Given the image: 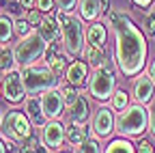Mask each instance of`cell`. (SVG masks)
Returning a JSON list of instances; mask_svg holds the SVG:
<instances>
[{
  "instance_id": "cell-1",
  "label": "cell",
  "mask_w": 155,
  "mask_h": 153,
  "mask_svg": "<svg viewBox=\"0 0 155 153\" xmlns=\"http://www.w3.org/2000/svg\"><path fill=\"white\" fill-rule=\"evenodd\" d=\"M106 26L114 32V65L125 78H136L142 73L147 63V37L144 32L131 22L125 11H112L106 15Z\"/></svg>"
},
{
  "instance_id": "cell-2",
  "label": "cell",
  "mask_w": 155,
  "mask_h": 153,
  "mask_svg": "<svg viewBox=\"0 0 155 153\" xmlns=\"http://www.w3.org/2000/svg\"><path fill=\"white\" fill-rule=\"evenodd\" d=\"M56 22L61 24L63 28V45L65 52L69 56H80L86 48V28H84V20L80 15H73V13H63L58 11L56 15Z\"/></svg>"
},
{
  "instance_id": "cell-3",
  "label": "cell",
  "mask_w": 155,
  "mask_h": 153,
  "mask_svg": "<svg viewBox=\"0 0 155 153\" xmlns=\"http://www.w3.org/2000/svg\"><path fill=\"white\" fill-rule=\"evenodd\" d=\"M144 129H149V110L142 104H134L127 106L125 110H121L116 114V127L114 131L123 138H136L144 134Z\"/></svg>"
},
{
  "instance_id": "cell-4",
  "label": "cell",
  "mask_w": 155,
  "mask_h": 153,
  "mask_svg": "<svg viewBox=\"0 0 155 153\" xmlns=\"http://www.w3.org/2000/svg\"><path fill=\"white\" fill-rule=\"evenodd\" d=\"M116 91V78H114V65L110 58L101 67L93 69V75H88V95L97 101L112 99V95Z\"/></svg>"
},
{
  "instance_id": "cell-5",
  "label": "cell",
  "mask_w": 155,
  "mask_h": 153,
  "mask_svg": "<svg viewBox=\"0 0 155 153\" xmlns=\"http://www.w3.org/2000/svg\"><path fill=\"white\" fill-rule=\"evenodd\" d=\"M48 52V43L43 41V37L37 30H32L30 35L22 37L15 45H13V54H15V63L17 67H28L35 65L37 61H41Z\"/></svg>"
},
{
  "instance_id": "cell-6",
  "label": "cell",
  "mask_w": 155,
  "mask_h": 153,
  "mask_svg": "<svg viewBox=\"0 0 155 153\" xmlns=\"http://www.w3.org/2000/svg\"><path fill=\"white\" fill-rule=\"evenodd\" d=\"M22 78H24V86H26L28 95H39V93H45V91L58 86V75L48 65L22 67Z\"/></svg>"
},
{
  "instance_id": "cell-7",
  "label": "cell",
  "mask_w": 155,
  "mask_h": 153,
  "mask_svg": "<svg viewBox=\"0 0 155 153\" xmlns=\"http://www.w3.org/2000/svg\"><path fill=\"white\" fill-rule=\"evenodd\" d=\"M32 123L26 117V112L22 110H9L2 119V125H0V134L2 138L13 140L15 145H22L24 140H28L32 136Z\"/></svg>"
},
{
  "instance_id": "cell-8",
  "label": "cell",
  "mask_w": 155,
  "mask_h": 153,
  "mask_svg": "<svg viewBox=\"0 0 155 153\" xmlns=\"http://www.w3.org/2000/svg\"><path fill=\"white\" fill-rule=\"evenodd\" d=\"M2 97L9 104H19L28 97L26 86H24V78H22V69H9L5 71V78H2Z\"/></svg>"
},
{
  "instance_id": "cell-9",
  "label": "cell",
  "mask_w": 155,
  "mask_h": 153,
  "mask_svg": "<svg viewBox=\"0 0 155 153\" xmlns=\"http://www.w3.org/2000/svg\"><path fill=\"white\" fill-rule=\"evenodd\" d=\"M116 127V117L112 114V108L101 106L99 110H95L91 119V131L95 134V138H108Z\"/></svg>"
},
{
  "instance_id": "cell-10",
  "label": "cell",
  "mask_w": 155,
  "mask_h": 153,
  "mask_svg": "<svg viewBox=\"0 0 155 153\" xmlns=\"http://www.w3.org/2000/svg\"><path fill=\"white\" fill-rule=\"evenodd\" d=\"M41 104H43V112H45V117L48 121H58L65 114V99H63V91L61 86H56V88H50L41 95Z\"/></svg>"
},
{
  "instance_id": "cell-11",
  "label": "cell",
  "mask_w": 155,
  "mask_h": 153,
  "mask_svg": "<svg viewBox=\"0 0 155 153\" xmlns=\"http://www.w3.org/2000/svg\"><path fill=\"white\" fill-rule=\"evenodd\" d=\"M67 140V134H65V125L61 121H48L41 127V142L48 149H61Z\"/></svg>"
},
{
  "instance_id": "cell-12",
  "label": "cell",
  "mask_w": 155,
  "mask_h": 153,
  "mask_svg": "<svg viewBox=\"0 0 155 153\" xmlns=\"http://www.w3.org/2000/svg\"><path fill=\"white\" fill-rule=\"evenodd\" d=\"M153 93H155V84L151 80L149 73H138L131 82V97L136 99V104H142L147 106L153 99Z\"/></svg>"
},
{
  "instance_id": "cell-13",
  "label": "cell",
  "mask_w": 155,
  "mask_h": 153,
  "mask_svg": "<svg viewBox=\"0 0 155 153\" xmlns=\"http://www.w3.org/2000/svg\"><path fill=\"white\" fill-rule=\"evenodd\" d=\"M24 112H26V117L30 119V123L35 127H39V129L48 123V117H45V112H43L41 97H37V95H28V97L24 99Z\"/></svg>"
},
{
  "instance_id": "cell-14",
  "label": "cell",
  "mask_w": 155,
  "mask_h": 153,
  "mask_svg": "<svg viewBox=\"0 0 155 153\" xmlns=\"http://www.w3.org/2000/svg\"><path fill=\"white\" fill-rule=\"evenodd\" d=\"M37 32L43 37V41H45L48 45L54 43V41H58V39H63V28H61V24L56 22V17H54L52 13H48L43 20L39 22Z\"/></svg>"
},
{
  "instance_id": "cell-15",
  "label": "cell",
  "mask_w": 155,
  "mask_h": 153,
  "mask_svg": "<svg viewBox=\"0 0 155 153\" xmlns=\"http://www.w3.org/2000/svg\"><path fill=\"white\" fill-rule=\"evenodd\" d=\"M65 78H67V84H73V86L88 84V63H84V61H71L67 65Z\"/></svg>"
},
{
  "instance_id": "cell-16",
  "label": "cell",
  "mask_w": 155,
  "mask_h": 153,
  "mask_svg": "<svg viewBox=\"0 0 155 153\" xmlns=\"http://www.w3.org/2000/svg\"><path fill=\"white\" fill-rule=\"evenodd\" d=\"M106 41H108V26L101 24V22H91L86 26V43L88 45H99V48H106Z\"/></svg>"
},
{
  "instance_id": "cell-17",
  "label": "cell",
  "mask_w": 155,
  "mask_h": 153,
  "mask_svg": "<svg viewBox=\"0 0 155 153\" xmlns=\"http://www.w3.org/2000/svg\"><path fill=\"white\" fill-rule=\"evenodd\" d=\"M65 134H67V142H69L71 147H75V149L88 138L86 127H84L82 123H75V121H69V123L65 125Z\"/></svg>"
},
{
  "instance_id": "cell-18",
  "label": "cell",
  "mask_w": 155,
  "mask_h": 153,
  "mask_svg": "<svg viewBox=\"0 0 155 153\" xmlns=\"http://www.w3.org/2000/svg\"><path fill=\"white\" fill-rule=\"evenodd\" d=\"M78 13L84 22H95L97 17L101 15V9H99V0H78Z\"/></svg>"
},
{
  "instance_id": "cell-19",
  "label": "cell",
  "mask_w": 155,
  "mask_h": 153,
  "mask_svg": "<svg viewBox=\"0 0 155 153\" xmlns=\"http://www.w3.org/2000/svg\"><path fill=\"white\" fill-rule=\"evenodd\" d=\"M84 61L88 63V67H93V69H97V67H101L104 63H106V48H99V45H88L86 43V48H84Z\"/></svg>"
},
{
  "instance_id": "cell-20",
  "label": "cell",
  "mask_w": 155,
  "mask_h": 153,
  "mask_svg": "<svg viewBox=\"0 0 155 153\" xmlns=\"http://www.w3.org/2000/svg\"><path fill=\"white\" fill-rule=\"evenodd\" d=\"M69 112H71V121L84 125V123L88 121V101H86V97H82V95H80V99H78V101L69 108Z\"/></svg>"
},
{
  "instance_id": "cell-21",
  "label": "cell",
  "mask_w": 155,
  "mask_h": 153,
  "mask_svg": "<svg viewBox=\"0 0 155 153\" xmlns=\"http://www.w3.org/2000/svg\"><path fill=\"white\" fill-rule=\"evenodd\" d=\"M104 153H136V147L129 142V138H116V140H110L108 147L104 149Z\"/></svg>"
},
{
  "instance_id": "cell-22",
  "label": "cell",
  "mask_w": 155,
  "mask_h": 153,
  "mask_svg": "<svg viewBox=\"0 0 155 153\" xmlns=\"http://www.w3.org/2000/svg\"><path fill=\"white\" fill-rule=\"evenodd\" d=\"M17 63H15V54H13V48L9 43H2L0 45V71H9L13 69Z\"/></svg>"
},
{
  "instance_id": "cell-23",
  "label": "cell",
  "mask_w": 155,
  "mask_h": 153,
  "mask_svg": "<svg viewBox=\"0 0 155 153\" xmlns=\"http://www.w3.org/2000/svg\"><path fill=\"white\" fill-rule=\"evenodd\" d=\"M13 35H15L13 20L7 15H0V43H9Z\"/></svg>"
},
{
  "instance_id": "cell-24",
  "label": "cell",
  "mask_w": 155,
  "mask_h": 153,
  "mask_svg": "<svg viewBox=\"0 0 155 153\" xmlns=\"http://www.w3.org/2000/svg\"><path fill=\"white\" fill-rule=\"evenodd\" d=\"M127 106H129V95H127L125 91H119V88H116L114 95H112V99H110V108L116 110V112H121V110H125Z\"/></svg>"
},
{
  "instance_id": "cell-25",
  "label": "cell",
  "mask_w": 155,
  "mask_h": 153,
  "mask_svg": "<svg viewBox=\"0 0 155 153\" xmlns=\"http://www.w3.org/2000/svg\"><path fill=\"white\" fill-rule=\"evenodd\" d=\"M13 26H15V35L19 37V39L26 37V35H30L35 30V26L26 20V17H17V20H13Z\"/></svg>"
},
{
  "instance_id": "cell-26",
  "label": "cell",
  "mask_w": 155,
  "mask_h": 153,
  "mask_svg": "<svg viewBox=\"0 0 155 153\" xmlns=\"http://www.w3.org/2000/svg\"><path fill=\"white\" fill-rule=\"evenodd\" d=\"M61 91H63V99H65V106H67V108H71L78 99H80L78 86H73V84H67V86H63Z\"/></svg>"
},
{
  "instance_id": "cell-27",
  "label": "cell",
  "mask_w": 155,
  "mask_h": 153,
  "mask_svg": "<svg viewBox=\"0 0 155 153\" xmlns=\"http://www.w3.org/2000/svg\"><path fill=\"white\" fill-rule=\"evenodd\" d=\"M75 153H104L99 142H97V138H86L80 147L75 149Z\"/></svg>"
},
{
  "instance_id": "cell-28",
  "label": "cell",
  "mask_w": 155,
  "mask_h": 153,
  "mask_svg": "<svg viewBox=\"0 0 155 153\" xmlns=\"http://www.w3.org/2000/svg\"><path fill=\"white\" fill-rule=\"evenodd\" d=\"M142 32L144 35H153L155 37V13L149 9V13H144V17H142Z\"/></svg>"
},
{
  "instance_id": "cell-29",
  "label": "cell",
  "mask_w": 155,
  "mask_h": 153,
  "mask_svg": "<svg viewBox=\"0 0 155 153\" xmlns=\"http://www.w3.org/2000/svg\"><path fill=\"white\" fill-rule=\"evenodd\" d=\"M56 7L63 13H73L78 9V0H56Z\"/></svg>"
},
{
  "instance_id": "cell-30",
  "label": "cell",
  "mask_w": 155,
  "mask_h": 153,
  "mask_svg": "<svg viewBox=\"0 0 155 153\" xmlns=\"http://www.w3.org/2000/svg\"><path fill=\"white\" fill-rule=\"evenodd\" d=\"M56 5V0H35V9H39L41 13H52Z\"/></svg>"
},
{
  "instance_id": "cell-31",
  "label": "cell",
  "mask_w": 155,
  "mask_h": 153,
  "mask_svg": "<svg viewBox=\"0 0 155 153\" xmlns=\"http://www.w3.org/2000/svg\"><path fill=\"white\" fill-rule=\"evenodd\" d=\"M26 20H28V22L37 28V26H39V22L43 20V17H41V11H39V9H30V11L26 13Z\"/></svg>"
},
{
  "instance_id": "cell-32",
  "label": "cell",
  "mask_w": 155,
  "mask_h": 153,
  "mask_svg": "<svg viewBox=\"0 0 155 153\" xmlns=\"http://www.w3.org/2000/svg\"><path fill=\"white\" fill-rule=\"evenodd\" d=\"M136 153H153V145H151V140L142 138L138 145H136Z\"/></svg>"
},
{
  "instance_id": "cell-33",
  "label": "cell",
  "mask_w": 155,
  "mask_h": 153,
  "mask_svg": "<svg viewBox=\"0 0 155 153\" xmlns=\"http://www.w3.org/2000/svg\"><path fill=\"white\" fill-rule=\"evenodd\" d=\"M149 131H151V136L155 138V104L149 110Z\"/></svg>"
},
{
  "instance_id": "cell-34",
  "label": "cell",
  "mask_w": 155,
  "mask_h": 153,
  "mask_svg": "<svg viewBox=\"0 0 155 153\" xmlns=\"http://www.w3.org/2000/svg\"><path fill=\"white\" fill-rule=\"evenodd\" d=\"M131 2H134L136 7H140V9H149V7H153L155 0H131Z\"/></svg>"
},
{
  "instance_id": "cell-35",
  "label": "cell",
  "mask_w": 155,
  "mask_h": 153,
  "mask_svg": "<svg viewBox=\"0 0 155 153\" xmlns=\"http://www.w3.org/2000/svg\"><path fill=\"white\" fill-rule=\"evenodd\" d=\"M99 9H101V15H108L110 13V0H99Z\"/></svg>"
},
{
  "instance_id": "cell-36",
  "label": "cell",
  "mask_w": 155,
  "mask_h": 153,
  "mask_svg": "<svg viewBox=\"0 0 155 153\" xmlns=\"http://www.w3.org/2000/svg\"><path fill=\"white\" fill-rule=\"evenodd\" d=\"M19 5H22L26 11H30V9H35V0H19Z\"/></svg>"
},
{
  "instance_id": "cell-37",
  "label": "cell",
  "mask_w": 155,
  "mask_h": 153,
  "mask_svg": "<svg viewBox=\"0 0 155 153\" xmlns=\"http://www.w3.org/2000/svg\"><path fill=\"white\" fill-rule=\"evenodd\" d=\"M149 75H151V80H153V84H155V58L151 61V67H149Z\"/></svg>"
},
{
  "instance_id": "cell-38",
  "label": "cell",
  "mask_w": 155,
  "mask_h": 153,
  "mask_svg": "<svg viewBox=\"0 0 155 153\" xmlns=\"http://www.w3.org/2000/svg\"><path fill=\"white\" fill-rule=\"evenodd\" d=\"M9 149H7V145H5V140L2 138H0V153H7Z\"/></svg>"
},
{
  "instance_id": "cell-39",
  "label": "cell",
  "mask_w": 155,
  "mask_h": 153,
  "mask_svg": "<svg viewBox=\"0 0 155 153\" xmlns=\"http://www.w3.org/2000/svg\"><path fill=\"white\" fill-rule=\"evenodd\" d=\"M0 97H2V82H0Z\"/></svg>"
},
{
  "instance_id": "cell-40",
  "label": "cell",
  "mask_w": 155,
  "mask_h": 153,
  "mask_svg": "<svg viewBox=\"0 0 155 153\" xmlns=\"http://www.w3.org/2000/svg\"><path fill=\"white\" fill-rule=\"evenodd\" d=\"M151 11H153V13H155V2H153V7H151Z\"/></svg>"
},
{
  "instance_id": "cell-41",
  "label": "cell",
  "mask_w": 155,
  "mask_h": 153,
  "mask_svg": "<svg viewBox=\"0 0 155 153\" xmlns=\"http://www.w3.org/2000/svg\"><path fill=\"white\" fill-rule=\"evenodd\" d=\"M58 153H69V151H58Z\"/></svg>"
},
{
  "instance_id": "cell-42",
  "label": "cell",
  "mask_w": 155,
  "mask_h": 153,
  "mask_svg": "<svg viewBox=\"0 0 155 153\" xmlns=\"http://www.w3.org/2000/svg\"><path fill=\"white\" fill-rule=\"evenodd\" d=\"M0 45H2V43H0Z\"/></svg>"
}]
</instances>
